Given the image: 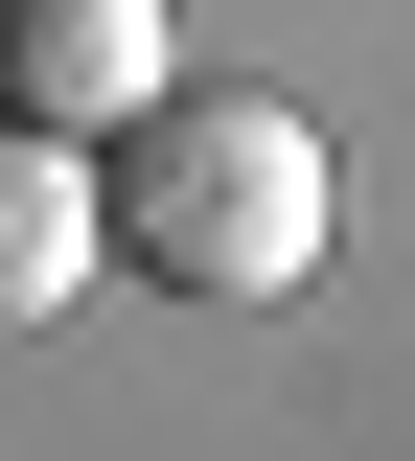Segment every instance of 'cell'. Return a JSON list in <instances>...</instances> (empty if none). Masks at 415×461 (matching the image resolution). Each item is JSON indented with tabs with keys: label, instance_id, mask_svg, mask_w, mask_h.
Masks as SVG:
<instances>
[{
	"label": "cell",
	"instance_id": "obj_1",
	"mask_svg": "<svg viewBox=\"0 0 415 461\" xmlns=\"http://www.w3.org/2000/svg\"><path fill=\"white\" fill-rule=\"evenodd\" d=\"M323 230H347V162H323V115L300 93H162L93 139V254L162 300H208V323H254V300L323 277Z\"/></svg>",
	"mask_w": 415,
	"mask_h": 461
},
{
	"label": "cell",
	"instance_id": "obj_3",
	"mask_svg": "<svg viewBox=\"0 0 415 461\" xmlns=\"http://www.w3.org/2000/svg\"><path fill=\"white\" fill-rule=\"evenodd\" d=\"M93 277H116V254H93V139H23V115H0V346L69 323Z\"/></svg>",
	"mask_w": 415,
	"mask_h": 461
},
{
	"label": "cell",
	"instance_id": "obj_2",
	"mask_svg": "<svg viewBox=\"0 0 415 461\" xmlns=\"http://www.w3.org/2000/svg\"><path fill=\"white\" fill-rule=\"evenodd\" d=\"M185 93V23L162 0H0V115L23 139H116V115Z\"/></svg>",
	"mask_w": 415,
	"mask_h": 461
}]
</instances>
